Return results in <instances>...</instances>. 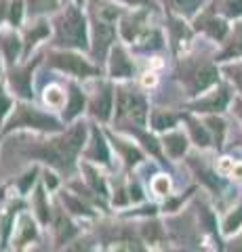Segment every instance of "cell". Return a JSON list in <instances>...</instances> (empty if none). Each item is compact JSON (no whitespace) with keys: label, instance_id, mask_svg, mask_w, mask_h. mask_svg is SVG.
<instances>
[{"label":"cell","instance_id":"1","mask_svg":"<svg viewBox=\"0 0 242 252\" xmlns=\"http://www.w3.org/2000/svg\"><path fill=\"white\" fill-rule=\"evenodd\" d=\"M55 42L68 49H89V23L80 4H68L55 17Z\"/></svg>","mask_w":242,"mask_h":252},{"label":"cell","instance_id":"2","mask_svg":"<svg viewBox=\"0 0 242 252\" xmlns=\"http://www.w3.org/2000/svg\"><path fill=\"white\" fill-rule=\"evenodd\" d=\"M84 135H87V128L84 124H78L74 128H69L61 139L53 141L51 145H46L44 149H38V156H42L46 162H53L61 168H68L72 164L74 156L78 154V149L84 143Z\"/></svg>","mask_w":242,"mask_h":252},{"label":"cell","instance_id":"3","mask_svg":"<svg viewBox=\"0 0 242 252\" xmlns=\"http://www.w3.org/2000/svg\"><path fill=\"white\" fill-rule=\"evenodd\" d=\"M17 126H32V128H42V130H57L59 128V122L53 120V118L44 116L36 109L28 107V105H19L15 116L11 118V122L6 128H17Z\"/></svg>","mask_w":242,"mask_h":252},{"label":"cell","instance_id":"4","mask_svg":"<svg viewBox=\"0 0 242 252\" xmlns=\"http://www.w3.org/2000/svg\"><path fill=\"white\" fill-rule=\"evenodd\" d=\"M49 63L53 67L61 69V72L78 76V78H87V76L95 74V67H93L89 61H84L82 57L74 55V53H53L49 57Z\"/></svg>","mask_w":242,"mask_h":252},{"label":"cell","instance_id":"5","mask_svg":"<svg viewBox=\"0 0 242 252\" xmlns=\"http://www.w3.org/2000/svg\"><path fill=\"white\" fill-rule=\"evenodd\" d=\"M118 116L122 118H131L135 124H145V116H147V105L143 97L133 94L129 91H118Z\"/></svg>","mask_w":242,"mask_h":252},{"label":"cell","instance_id":"6","mask_svg":"<svg viewBox=\"0 0 242 252\" xmlns=\"http://www.w3.org/2000/svg\"><path fill=\"white\" fill-rule=\"evenodd\" d=\"M145 17L147 13L145 11H133L127 13L120 17V36L124 38L127 42H135L139 34L145 30Z\"/></svg>","mask_w":242,"mask_h":252},{"label":"cell","instance_id":"7","mask_svg":"<svg viewBox=\"0 0 242 252\" xmlns=\"http://www.w3.org/2000/svg\"><path fill=\"white\" fill-rule=\"evenodd\" d=\"M133 61L129 59L127 51L122 46H112L110 51V74L112 78H131L133 76Z\"/></svg>","mask_w":242,"mask_h":252},{"label":"cell","instance_id":"8","mask_svg":"<svg viewBox=\"0 0 242 252\" xmlns=\"http://www.w3.org/2000/svg\"><path fill=\"white\" fill-rule=\"evenodd\" d=\"M32 69H34V63L32 65H28V67H23V69H17V72H13L11 74V84H13V89L17 91L19 94H23L26 99L32 97Z\"/></svg>","mask_w":242,"mask_h":252},{"label":"cell","instance_id":"9","mask_svg":"<svg viewBox=\"0 0 242 252\" xmlns=\"http://www.w3.org/2000/svg\"><path fill=\"white\" fill-rule=\"evenodd\" d=\"M112 105H114V93L110 86H104V91L93 99V114H95L99 120H107L110 112H112Z\"/></svg>","mask_w":242,"mask_h":252},{"label":"cell","instance_id":"10","mask_svg":"<svg viewBox=\"0 0 242 252\" xmlns=\"http://www.w3.org/2000/svg\"><path fill=\"white\" fill-rule=\"evenodd\" d=\"M0 49H2L4 57L13 63L15 59L19 57V53H21V40H19V36L15 34V32H4V34H0Z\"/></svg>","mask_w":242,"mask_h":252},{"label":"cell","instance_id":"11","mask_svg":"<svg viewBox=\"0 0 242 252\" xmlns=\"http://www.w3.org/2000/svg\"><path fill=\"white\" fill-rule=\"evenodd\" d=\"M217 69L213 65H205V67H200L196 76H194V91L200 93V91H205L208 89V86H213L217 82Z\"/></svg>","mask_w":242,"mask_h":252},{"label":"cell","instance_id":"12","mask_svg":"<svg viewBox=\"0 0 242 252\" xmlns=\"http://www.w3.org/2000/svg\"><path fill=\"white\" fill-rule=\"evenodd\" d=\"M228 93L225 91H219L215 94H210L208 99L200 101V103L196 105V109H200V112H221V109H225V105H228Z\"/></svg>","mask_w":242,"mask_h":252},{"label":"cell","instance_id":"13","mask_svg":"<svg viewBox=\"0 0 242 252\" xmlns=\"http://www.w3.org/2000/svg\"><path fill=\"white\" fill-rule=\"evenodd\" d=\"M82 107H84V97H82V93L78 86H72L69 89V103L66 107V120H72L74 116H78L82 112Z\"/></svg>","mask_w":242,"mask_h":252},{"label":"cell","instance_id":"14","mask_svg":"<svg viewBox=\"0 0 242 252\" xmlns=\"http://www.w3.org/2000/svg\"><path fill=\"white\" fill-rule=\"evenodd\" d=\"M26 4H28V13L36 17V15L51 13V11L59 9L61 0H26Z\"/></svg>","mask_w":242,"mask_h":252},{"label":"cell","instance_id":"15","mask_svg":"<svg viewBox=\"0 0 242 252\" xmlns=\"http://www.w3.org/2000/svg\"><path fill=\"white\" fill-rule=\"evenodd\" d=\"M46 36H49V23H46V21H38L36 26H32V30H28V34H26V46H28V49H32L34 44L44 40Z\"/></svg>","mask_w":242,"mask_h":252},{"label":"cell","instance_id":"16","mask_svg":"<svg viewBox=\"0 0 242 252\" xmlns=\"http://www.w3.org/2000/svg\"><path fill=\"white\" fill-rule=\"evenodd\" d=\"M26 0H9V13H6V19L11 21L13 28L21 26L23 17H26Z\"/></svg>","mask_w":242,"mask_h":252},{"label":"cell","instance_id":"17","mask_svg":"<svg viewBox=\"0 0 242 252\" xmlns=\"http://www.w3.org/2000/svg\"><path fill=\"white\" fill-rule=\"evenodd\" d=\"M137 42H139L141 49H160V46H162V36H160V32L145 28L141 34H139Z\"/></svg>","mask_w":242,"mask_h":252},{"label":"cell","instance_id":"18","mask_svg":"<svg viewBox=\"0 0 242 252\" xmlns=\"http://www.w3.org/2000/svg\"><path fill=\"white\" fill-rule=\"evenodd\" d=\"M91 158H95V160L104 162V164L110 162V154H107V145H105L104 137L99 135V130L93 132V152H91Z\"/></svg>","mask_w":242,"mask_h":252},{"label":"cell","instance_id":"19","mask_svg":"<svg viewBox=\"0 0 242 252\" xmlns=\"http://www.w3.org/2000/svg\"><path fill=\"white\" fill-rule=\"evenodd\" d=\"M167 149H169V154L171 156H181L183 152H185V147H187V143H185V137L183 135H171V137H167Z\"/></svg>","mask_w":242,"mask_h":252},{"label":"cell","instance_id":"20","mask_svg":"<svg viewBox=\"0 0 242 252\" xmlns=\"http://www.w3.org/2000/svg\"><path fill=\"white\" fill-rule=\"evenodd\" d=\"M175 122H177V118L167 112H156L152 116V124H154V128H158V130H167L171 126H175Z\"/></svg>","mask_w":242,"mask_h":252},{"label":"cell","instance_id":"21","mask_svg":"<svg viewBox=\"0 0 242 252\" xmlns=\"http://www.w3.org/2000/svg\"><path fill=\"white\" fill-rule=\"evenodd\" d=\"M236 57V55H242V23L236 28V32H234V38H232V42H230V46L225 49V53H223V57Z\"/></svg>","mask_w":242,"mask_h":252},{"label":"cell","instance_id":"22","mask_svg":"<svg viewBox=\"0 0 242 252\" xmlns=\"http://www.w3.org/2000/svg\"><path fill=\"white\" fill-rule=\"evenodd\" d=\"M205 30L208 32L213 38H217V40H221V38L225 36V32H228V26L221 21V19H208L205 23Z\"/></svg>","mask_w":242,"mask_h":252},{"label":"cell","instance_id":"23","mask_svg":"<svg viewBox=\"0 0 242 252\" xmlns=\"http://www.w3.org/2000/svg\"><path fill=\"white\" fill-rule=\"evenodd\" d=\"M44 93H46L44 99H46V103H49V105H53V107L64 105V93H61L59 86H49Z\"/></svg>","mask_w":242,"mask_h":252},{"label":"cell","instance_id":"24","mask_svg":"<svg viewBox=\"0 0 242 252\" xmlns=\"http://www.w3.org/2000/svg\"><path fill=\"white\" fill-rule=\"evenodd\" d=\"M223 11L230 17H240L242 15V0H223Z\"/></svg>","mask_w":242,"mask_h":252},{"label":"cell","instance_id":"25","mask_svg":"<svg viewBox=\"0 0 242 252\" xmlns=\"http://www.w3.org/2000/svg\"><path fill=\"white\" fill-rule=\"evenodd\" d=\"M240 225H242V210H236V215H230L228 217V220H225V225H223V229H225V233H232V231H236Z\"/></svg>","mask_w":242,"mask_h":252},{"label":"cell","instance_id":"26","mask_svg":"<svg viewBox=\"0 0 242 252\" xmlns=\"http://www.w3.org/2000/svg\"><path fill=\"white\" fill-rule=\"evenodd\" d=\"M192 135H194V139L198 141V145H208V132L202 128L200 124H196V122H192Z\"/></svg>","mask_w":242,"mask_h":252},{"label":"cell","instance_id":"27","mask_svg":"<svg viewBox=\"0 0 242 252\" xmlns=\"http://www.w3.org/2000/svg\"><path fill=\"white\" fill-rule=\"evenodd\" d=\"M36 204H38V215H40V220L46 223V220H49V212H46V204H44V193L42 191H38Z\"/></svg>","mask_w":242,"mask_h":252},{"label":"cell","instance_id":"28","mask_svg":"<svg viewBox=\"0 0 242 252\" xmlns=\"http://www.w3.org/2000/svg\"><path fill=\"white\" fill-rule=\"evenodd\" d=\"M143 233H145V238L150 240V242H158V240H160V235H162V231H160V227H158V225H145Z\"/></svg>","mask_w":242,"mask_h":252},{"label":"cell","instance_id":"29","mask_svg":"<svg viewBox=\"0 0 242 252\" xmlns=\"http://www.w3.org/2000/svg\"><path fill=\"white\" fill-rule=\"evenodd\" d=\"M120 149L124 152V156H127V162H129V164H135V162H139V160H141V154H139L137 149L127 147V145H120Z\"/></svg>","mask_w":242,"mask_h":252},{"label":"cell","instance_id":"30","mask_svg":"<svg viewBox=\"0 0 242 252\" xmlns=\"http://www.w3.org/2000/svg\"><path fill=\"white\" fill-rule=\"evenodd\" d=\"M72 233H74V229H72V225H69V220L59 219V240L69 238V235H72Z\"/></svg>","mask_w":242,"mask_h":252},{"label":"cell","instance_id":"31","mask_svg":"<svg viewBox=\"0 0 242 252\" xmlns=\"http://www.w3.org/2000/svg\"><path fill=\"white\" fill-rule=\"evenodd\" d=\"M34 179H36V170H32V172H28V175H26V179H23V181H21V183H19V187H21V191H28V187H30V185H32V183H34Z\"/></svg>","mask_w":242,"mask_h":252},{"label":"cell","instance_id":"32","mask_svg":"<svg viewBox=\"0 0 242 252\" xmlns=\"http://www.w3.org/2000/svg\"><path fill=\"white\" fill-rule=\"evenodd\" d=\"M87 172H89V179H91V183L95 185V189H99L101 193H105V185L101 183V179H97V177H95V172H93V170H87Z\"/></svg>","mask_w":242,"mask_h":252},{"label":"cell","instance_id":"33","mask_svg":"<svg viewBox=\"0 0 242 252\" xmlns=\"http://www.w3.org/2000/svg\"><path fill=\"white\" fill-rule=\"evenodd\" d=\"M118 4H127V6H143V4H150L152 0H116Z\"/></svg>","mask_w":242,"mask_h":252},{"label":"cell","instance_id":"34","mask_svg":"<svg viewBox=\"0 0 242 252\" xmlns=\"http://www.w3.org/2000/svg\"><path fill=\"white\" fill-rule=\"evenodd\" d=\"M156 191H158V193H167V191H169V181H167L165 177L156 181Z\"/></svg>","mask_w":242,"mask_h":252},{"label":"cell","instance_id":"35","mask_svg":"<svg viewBox=\"0 0 242 252\" xmlns=\"http://www.w3.org/2000/svg\"><path fill=\"white\" fill-rule=\"evenodd\" d=\"M6 13H9V0H0V21L6 17Z\"/></svg>","mask_w":242,"mask_h":252},{"label":"cell","instance_id":"36","mask_svg":"<svg viewBox=\"0 0 242 252\" xmlns=\"http://www.w3.org/2000/svg\"><path fill=\"white\" fill-rule=\"evenodd\" d=\"M219 170H221V172H232V170H234V164H232L230 160H223V162L219 164Z\"/></svg>","mask_w":242,"mask_h":252},{"label":"cell","instance_id":"37","mask_svg":"<svg viewBox=\"0 0 242 252\" xmlns=\"http://www.w3.org/2000/svg\"><path fill=\"white\" fill-rule=\"evenodd\" d=\"M232 175L236 177V179H240L242 181V164H238V166H234V170H232Z\"/></svg>","mask_w":242,"mask_h":252},{"label":"cell","instance_id":"38","mask_svg":"<svg viewBox=\"0 0 242 252\" xmlns=\"http://www.w3.org/2000/svg\"><path fill=\"white\" fill-rule=\"evenodd\" d=\"M236 82H238V86L242 89V69H238V72H236Z\"/></svg>","mask_w":242,"mask_h":252},{"label":"cell","instance_id":"39","mask_svg":"<svg viewBox=\"0 0 242 252\" xmlns=\"http://www.w3.org/2000/svg\"><path fill=\"white\" fill-rule=\"evenodd\" d=\"M46 183H49L51 187H55V185H57V181H55V179H53V177H46Z\"/></svg>","mask_w":242,"mask_h":252},{"label":"cell","instance_id":"40","mask_svg":"<svg viewBox=\"0 0 242 252\" xmlns=\"http://www.w3.org/2000/svg\"><path fill=\"white\" fill-rule=\"evenodd\" d=\"M234 252H242V242L238 244V248H236V250H234Z\"/></svg>","mask_w":242,"mask_h":252},{"label":"cell","instance_id":"41","mask_svg":"<svg viewBox=\"0 0 242 252\" xmlns=\"http://www.w3.org/2000/svg\"><path fill=\"white\" fill-rule=\"evenodd\" d=\"M74 2H76V4H82V2H87V0H74Z\"/></svg>","mask_w":242,"mask_h":252},{"label":"cell","instance_id":"42","mask_svg":"<svg viewBox=\"0 0 242 252\" xmlns=\"http://www.w3.org/2000/svg\"><path fill=\"white\" fill-rule=\"evenodd\" d=\"M238 114H240V116H242V105H240V109H238Z\"/></svg>","mask_w":242,"mask_h":252}]
</instances>
